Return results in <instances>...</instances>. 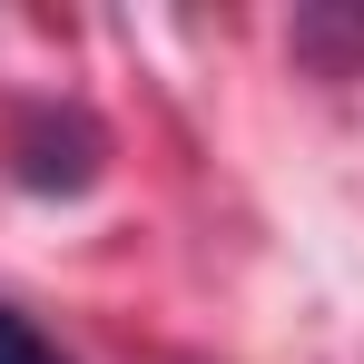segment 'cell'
Listing matches in <instances>:
<instances>
[{"instance_id": "6da1fadb", "label": "cell", "mask_w": 364, "mask_h": 364, "mask_svg": "<svg viewBox=\"0 0 364 364\" xmlns=\"http://www.w3.org/2000/svg\"><path fill=\"white\" fill-rule=\"evenodd\" d=\"M0 364H69V355L30 325V315H20V305H0Z\"/></svg>"}]
</instances>
